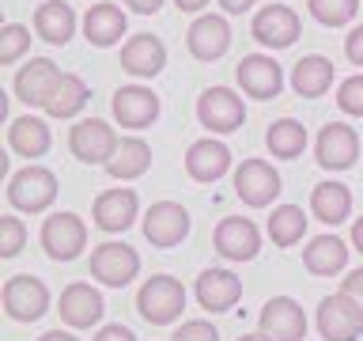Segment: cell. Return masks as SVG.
<instances>
[{"mask_svg":"<svg viewBox=\"0 0 363 341\" xmlns=\"http://www.w3.org/2000/svg\"><path fill=\"white\" fill-rule=\"evenodd\" d=\"M8 201L16 205L19 212H42V209H50V205L57 201V175H53L50 167H38V163L16 170L11 182H8Z\"/></svg>","mask_w":363,"mask_h":341,"instance_id":"2","label":"cell"},{"mask_svg":"<svg viewBox=\"0 0 363 341\" xmlns=\"http://www.w3.org/2000/svg\"><path fill=\"white\" fill-rule=\"evenodd\" d=\"M110 110H113V121L125 125V129H147L159 118V99H155V91L133 84V87L113 91Z\"/></svg>","mask_w":363,"mask_h":341,"instance_id":"18","label":"cell"},{"mask_svg":"<svg viewBox=\"0 0 363 341\" xmlns=\"http://www.w3.org/2000/svg\"><path fill=\"white\" fill-rule=\"evenodd\" d=\"M318 334L325 341H359L363 334V307L352 300V296L337 292V296H325L318 303Z\"/></svg>","mask_w":363,"mask_h":341,"instance_id":"3","label":"cell"},{"mask_svg":"<svg viewBox=\"0 0 363 341\" xmlns=\"http://www.w3.org/2000/svg\"><path fill=\"white\" fill-rule=\"evenodd\" d=\"M311 212L322 224H345L352 212V190L345 182H318L311 190Z\"/></svg>","mask_w":363,"mask_h":341,"instance_id":"28","label":"cell"},{"mask_svg":"<svg viewBox=\"0 0 363 341\" xmlns=\"http://www.w3.org/2000/svg\"><path fill=\"white\" fill-rule=\"evenodd\" d=\"M238 341H272V337H265V334H261V330H257V334H242Z\"/></svg>","mask_w":363,"mask_h":341,"instance_id":"47","label":"cell"},{"mask_svg":"<svg viewBox=\"0 0 363 341\" xmlns=\"http://www.w3.org/2000/svg\"><path fill=\"white\" fill-rule=\"evenodd\" d=\"M291 87L299 99H322L333 87V61L322 53H306L291 68Z\"/></svg>","mask_w":363,"mask_h":341,"instance_id":"24","label":"cell"},{"mask_svg":"<svg viewBox=\"0 0 363 341\" xmlns=\"http://www.w3.org/2000/svg\"><path fill=\"white\" fill-rule=\"evenodd\" d=\"M186 45L197 61H220L231 50V23L223 16H197L186 31Z\"/></svg>","mask_w":363,"mask_h":341,"instance_id":"20","label":"cell"},{"mask_svg":"<svg viewBox=\"0 0 363 341\" xmlns=\"http://www.w3.org/2000/svg\"><path fill=\"white\" fill-rule=\"evenodd\" d=\"M314 159H318V167H325V170H348V167H356V159H359V136L352 125L345 121H329L318 129V141H314Z\"/></svg>","mask_w":363,"mask_h":341,"instance_id":"8","label":"cell"},{"mask_svg":"<svg viewBox=\"0 0 363 341\" xmlns=\"http://www.w3.org/2000/svg\"><path fill=\"white\" fill-rule=\"evenodd\" d=\"M303 266L314 277H333L348 266V247L340 235H314L303 250Z\"/></svg>","mask_w":363,"mask_h":341,"instance_id":"25","label":"cell"},{"mask_svg":"<svg viewBox=\"0 0 363 341\" xmlns=\"http://www.w3.org/2000/svg\"><path fill=\"white\" fill-rule=\"evenodd\" d=\"M193 296L204 311H231L242 300V281L231 269H201V277L193 281Z\"/></svg>","mask_w":363,"mask_h":341,"instance_id":"19","label":"cell"},{"mask_svg":"<svg viewBox=\"0 0 363 341\" xmlns=\"http://www.w3.org/2000/svg\"><path fill=\"white\" fill-rule=\"evenodd\" d=\"M186 235H189V212L182 209L178 201H155L152 209L144 212V239L152 247L170 250Z\"/></svg>","mask_w":363,"mask_h":341,"instance_id":"16","label":"cell"},{"mask_svg":"<svg viewBox=\"0 0 363 341\" xmlns=\"http://www.w3.org/2000/svg\"><path fill=\"white\" fill-rule=\"evenodd\" d=\"M84 34L91 45H99V50H110L113 42L125 34V11L118 4H95L87 8L84 16Z\"/></svg>","mask_w":363,"mask_h":341,"instance_id":"29","label":"cell"},{"mask_svg":"<svg viewBox=\"0 0 363 341\" xmlns=\"http://www.w3.org/2000/svg\"><path fill=\"white\" fill-rule=\"evenodd\" d=\"M38 341H79L76 334H68V330H45Z\"/></svg>","mask_w":363,"mask_h":341,"instance_id":"44","label":"cell"},{"mask_svg":"<svg viewBox=\"0 0 363 341\" xmlns=\"http://www.w3.org/2000/svg\"><path fill=\"white\" fill-rule=\"evenodd\" d=\"M91 212H95V224L102 232L118 235L133 227L136 212H140V201H136V190H102L95 205H91Z\"/></svg>","mask_w":363,"mask_h":341,"instance_id":"22","label":"cell"},{"mask_svg":"<svg viewBox=\"0 0 363 341\" xmlns=\"http://www.w3.org/2000/svg\"><path fill=\"white\" fill-rule=\"evenodd\" d=\"M95 341H136V334H133L129 326L110 323V326H99V330H95Z\"/></svg>","mask_w":363,"mask_h":341,"instance_id":"40","label":"cell"},{"mask_svg":"<svg viewBox=\"0 0 363 341\" xmlns=\"http://www.w3.org/2000/svg\"><path fill=\"white\" fill-rule=\"evenodd\" d=\"M174 341H220V334H216V326L208 318H189V323L178 326Z\"/></svg>","mask_w":363,"mask_h":341,"instance_id":"38","label":"cell"},{"mask_svg":"<svg viewBox=\"0 0 363 341\" xmlns=\"http://www.w3.org/2000/svg\"><path fill=\"white\" fill-rule=\"evenodd\" d=\"M102 311H106L102 292L95 284H84V281L68 284L61 292V300H57V315H61V323H68L72 330H91L102 318Z\"/></svg>","mask_w":363,"mask_h":341,"instance_id":"17","label":"cell"},{"mask_svg":"<svg viewBox=\"0 0 363 341\" xmlns=\"http://www.w3.org/2000/svg\"><path fill=\"white\" fill-rule=\"evenodd\" d=\"M227 170H231V148L220 144L216 136L193 141L186 148V175L193 182H220Z\"/></svg>","mask_w":363,"mask_h":341,"instance_id":"21","label":"cell"},{"mask_svg":"<svg viewBox=\"0 0 363 341\" xmlns=\"http://www.w3.org/2000/svg\"><path fill=\"white\" fill-rule=\"evenodd\" d=\"M121 68L136 80H152L167 68V45L155 34H136L121 50Z\"/></svg>","mask_w":363,"mask_h":341,"instance_id":"23","label":"cell"},{"mask_svg":"<svg viewBox=\"0 0 363 341\" xmlns=\"http://www.w3.org/2000/svg\"><path fill=\"white\" fill-rule=\"evenodd\" d=\"M87 99H91V91H87L84 80L76 72H65L61 87H57L53 99L45 102V114H50V118H76V114L87 107Z\"/></svg>","mask_w":363,"mask_h":341,"instance_id":"32","label":"cell"},{"mask_svg":"<svg viewBox=\"0 0 363 341\" xmlns=\"http://www.w3.org/2000/svg\"><path fill=\"white\" fill-rule=\"evenodd\" d=\"M345 57H348V61L356 65V68H363V23L348 31V38H345Z\"/></svg>","mask_w":363,"mask_h":341,"instance_id":"39","label":"cell"},{"mask_svg":"<svg viewBox=\"0 0 363 341\" xmlns=\"http://www.w3.org/2000/svg\"><path fill=\"white\" fill-rule=\"evenodd\" d=\"M254 4H257V0H220V8L227 11V16H246Z\"/></svg>","mask_w":363,"mask_h":341,"instance_id":"43","label":"cell"},{"mask_svg":"<svg viewBox=\"0 0 363 341\" xmlns=\"http://www.w3.org/2000/svg\"><path fill=\"white\" fill-rule=\"evenodd\" d=\"M136 273H140V254L129 243L110 239V243H99L91 254V277L106 288H125L129 281H136Z\"/></svg>","mask_w":363,"mask_h":341,"instance_id":"4","label":"cell"},{"mask_svg":"<svg viewBox=\"0 0 363 341\" xmlns=\"http://www.w3.org/2000/svg\"><path fill=\"white\" fill-rule=\"evenodd\" d=\"M53 136H50V125H45L42 118H34V114H23V118L11 121L8 129V148L23 159H42L45 152H50Z\"/></svg>","mask_w":363,"mask_h":341,"instance_id":"26","label":"cell"},{"mask_svg":"<svg viewBox=\"0 0 363 341\" xmlns=\"http://www.w3.org/2000/svg\"><path fill=\"white\" fill-rule=\"evenodd\" d=\"M45 311H50V288L34 273H19L4 284V315L11 323H34Z\"/></svg>","mask_w":363,"mask_h":341,"instance_id":"9","label":"cell"},{"mask_svg":"<svg viewBox=\"0 0 363 341\" xmlns=\"http://www.w3.org/2000/svg\"><path fill=\"white\" fill-rule=\"evenodd\" d=\"M299 31H303V23L288 4H265L254 16V23H250L254 42H261L265 50H288V45L299 42Z\"/></svg>","mask_w":363,"mask_h":341,"instance_id":"12","label":"cell"},{"mask_svg":"<svg viewBox=\"0 0 363 341\" xmlns=\"http://www.w3.org/2000/svg\"><path fill=\"white\" fill-rule=\"evenodd\" d=\"M257 330L272 341H306V311L291 296H272L257 311Z\"/></svg>","mask_w":363,"mask_h":341,"instance_id":"7","label":"cell"},{"mask_svg":"<svg viewBox=\"0 0 363 341\" xmlns=\"http://www.w3.org/2000/svg\"><path fill=\"white\" fill-rule=\"evenodd\" d=\"M118 144H121L118 133H113L102 118H84L68 129V148H72V156L79 163H102L106 167L113 159V152H118Z\"/></svg>","mask_w":363,"mask_h":341,"instance_id":"6","label":"cell"},{"mask_svg":"<svg viewBox=\"0 0 363 341\" xmlns=\"http://www.w3.org/2000/svg\"><path fill=\"white\" fill-rule=\"evenodd\" d=\"M65 72L57 68V61H50V57H34V61H27L16 72V84H11V91H16L19 102H27V107H42L53 99V91L61 87Z\"/></svg>","mask_w":363,"mask_h":341,"instance_id":"11","label":"cell"},{"mask_svg":"<svg viewBox=\"0 0 363 341\" xmlns=\"http://www.w3.org/2000/svg\"><path fill=\"white\" fill-rule=\"evenodd\" d=\"M235 193H238V201L250 205V209H265V205H272L277 193H280L277 167L265 163V159H242L238 170H235Z\"/></svg>","mask_w":363,"mask_h":341,"instance_id":"14","label":"cell"},{"mask_svg":"<svg viewBox=\"0 0 363 341\" xmlns=\"http://www.w3.org/2000/svg\"><path fill=\"white\" fill-rule=\"evenodd\" d=\"M136 311L144 315V323L152 326H170L186 311V284L174 281L170 273H155L152 281H144V288L136 292Z\"/></svg>","mask_w":363,"mask_h":341,"instance_id":"1","label":"cell"},{"mask_svg":"<svg viewBox=\"0 0 363 341\" xmlns=\"http://www.w3.org/2000/svg\"><path fill=\"white\" fill-rule=\"evenodd\" d=\"M352 247H356L359 254H363V216H359L356 224H352Z\"/></svg>","mask_w":363,"mask_h":341,"instance_id":"45","label":"cell"},{"mask_svg":"<svg viewBox=\"0 0 363 341\" xmlns=\"http://www.w3.org/2000/svg\"><path fill=\"white\" fill-rule=\"evenodd\" d=\"M197 121L212 133H235L246 121V102L231 87H204L197 99Z\"/></svg>","mask_w":363,"mask_h":341,"instance_id":"10","label":"cell"},{"mask_svg":"<svg viewBox=\"0 0 363 341\" xmlns=\"http://www.w3.org/2000/svg\"><path fill=\"white\" fill-rule=\"evenodd\" d=\"M23 243H27V224L19 220V216H4L0 220V254L4 258H16Z\"/></svg>","mask_w":363,"mask_h":341,"instance_id":"37","label":"cell"},{"mask_svg":"<svg viewBox=\"0 0 363 341\" xmlns=\"http://www.w3.org/2000/svg\"><path fill=\"white\" fill-rule=\"evenodd\" d=\"M306 11L322 23V27H345L356 19L359 0H306Z\"/></svg>","mask_w":363,"mask_h":341,"instance_id":"34","label":"cell"},{"mask_svg":"<svg viewBox=\"0 0 363 341\" xmlns=\"http://www.w3.org/2000/svg\"><path fill=\"white\" fill-rule=\"evenodd\" d=\"M34 31H38L42 42L50 45H65L76 34V11L65 4V0H45L34 11Z\"/></svg>","mask_w":363,"mask_h":341,"instance_id":"27","label":"cell"},{"mask_svg":"<svg viewBox=\"0 0 363 341\" xmlns=\"http://www.w3.org/2000/svg\"><path fill=\"white\" fill-rule=\"evenodd\" d=\"M337 107L348 114V118H363V72L340 80L337 87Z\"/></svg>","mask_w":363,"mask_h":341,"instance_id":"36","label":"cell"},{"mask_svg":"<svg viewBox=\"0 0 363 341\" xmlns=\"http://www.w3.org/2000/svg\"><path fill=\"white\" fill-rule=\"evenodd\" d=\"M306 235V212L299 205H277L269 212V239L277 247H295Z\"/></svg>","mask_w":363,"mask_h":341,"instance_id":"33","label":"cell"},{"mask_svg":"<svg viewBox=\"0 0 363 341\" xmlns=\"http://www.w3.org/2000/svg\"><path fill=\"white\" fill-rule=\"evenodd\" d=\"M30 45V31L23 23H4V34H0V61L4 65H16Z\"/></svg>","mask_w":363,"mask_h":341,"instance_id":"35","label":"cell"},{"mask_svg":"<svg viewBox=\"0 0 363 341\" xmlns=\"http://www.w3.org/2000/svg\"><path fill=\"white\" fill-rule=\"evenodd\" d=\"M174 4L182 11H201V8H208V0H174Z\"/></svg>","mask_w":363,"mask_h":341,"instance_id":"46","label":"cell"},{"mask_svg":"<svg viewBox=\"0 0 363 341\" xmlns=\"http://www.w3.org/2000/svg\"><path fill=\"white\" fill-rule=\"evenodd\" d=\"M147 167H152V148H147V141L125 136L118 144V152H113V159L106 163V175L118 178V182H133V178H140Z\"/></svg>","mask_w":363,"mask_h":341,"instance_id":"30","label":"cell"},{"mask_svg":"<svg viewBox=\"0 0 363 341\" xmlns=\"http://www.w3.org/2000/svg\"><path fill=\"white\" fill-rule=\"evenodd\" d=\"M212 247L220 250L227 261H254L261 250V232L246 216H223L212 232Z\"/></svg>","mask_w":363,"mask_h":341,"instance_id":"15","label":"cell"},{"mask_svg":"<svg viewBox=\"0 0 363 341\" xmlns=\"http://www.w3.org/2000/svg\"><path fill=\"white\" fill-rule=\"evenodd\" d=\"M235 80H238V87H242L250 99L265 102V99L280 95L284 68L277 65V57H269V53H246L242 61L235 65Z\"/></svg>","mask_w":363,"mask_h":341,"instance_id":"13","label":"cell"},{"mask_svg":"<svg viewBox=\"0 0 363 341\" xmlns=\"http://www.w3.org/2000/svg\"><path fill=\"white\" fill-rule=\"evenodd\" d=\"M125 8H133L136 16H155L163 8V0H125Z\"/></svg>","mask_w":363,"mask_h":341,"instance_id":"42","label":"cell"},{"mask_svg":"<svg viewBox=\"0 0 363 341\" xmlns=\"http://www.w3.org/2000/svg\"><path fill=\"white\" fill-rule=\"evenodd\" d=\"M87 247V224L76 212H53L42 220V250L53 261H76Z\"/></svg>","mask_w":363,"mask_h":341,"instance_id":"5","label":"cell"},{"mask_svg":"<svg viewBox=\"0 0 363 341\" xmlns=\"http://www.w3.org/2000/svg\"><path fill=\"white\" fill-rule=\"evenodd\" d=\"M340 292L345 296H352V300H356L359 307H363V269H352L345 281H340Z\"/></svg>","mask_w":363,"mask_h":341,"instance_id":"41","label":"cell"},{"mask_svg":"<svg viewBox=\"0 0 363 341\" xmlns=\"http://www.w3.org/2000/svg\"><path fill=\"white\" fill-rule=\"evenodd\" d=\"M265 148H269L277 159H299V156L306 152V129H303L295 118H280V121L269 125Z\"/></svg>","mask_w":363,"mask_h":341,"instance_id":"31","label":"cell"}]
</instances>
